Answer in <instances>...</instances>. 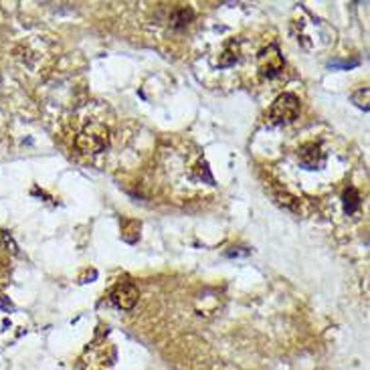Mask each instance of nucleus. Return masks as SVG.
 <instances>
[{"label": "nucleus", "mask_w": 370, "mask_h": 370, "mask_svg": "<svg viewBox=\"0 0 370 370\" xmlns=\"http://www.w3.org/2000/svg\"><path fill=\"white\" fill-rule=\"evenodd\" d=\"M195 13L190 8H178L174 16H172V27H186L192 21Z\"/></svg>", "instance_id": "6"}, {"label": "nucleus", "mask_w": 370, "mask_h": 370, "mask_svg": "<svg viewBox=\"0 0 370 370\" xmlns=\"http://www.w3.org/2000/svg\"><path fill=\"white\" fill-rule=\"evenodd\" d=\"M110 142V129L103 124H89L75 140V146L83 152V154H100L105 150V146Z\"/></svg>", "instance_id": "1"}, {"label": "nucleus", "mask_w": 370, "mask_h": 370, "mask_svg": "<svg viewBox=\"0 0 370 370\" xmlns=\"http://www.w3.org/2000/svg\"><path fill=\"white\" fill-rule=\"evenodd\" d=\"M299 156V162L306 166V168H310V170H313V168H320L322 164H324V152H322V148H320V144L316 142H310V144H303L301 148H299L298 152Z\"/></svg>", "instance_id": "5"}, {"label": "nucleus", "mask_w": 370, "mask_h": 370, "mask_svg": "<svg viewBox=\"0 0 370 370\" xmlns=\"http://www.w3.org/2000/svg\"><path fill=\"white\" fill-rule=\"evenodd\" d=\"M358 204H360V197H358L356 188H348V190L344 192V207H346V213H354L356 209H358Z\"/></svg>", "instance_id": "7"}, {"label": "nucleus", "mask_w": 370, "mask_h": 370, "mask_svg": "<svg viewBox=\"0 0 370 370\" xmlns=\"http://www.w3.org/2000/svg\"><path fill=\"white\" fill-rule=\"evenodd\" d=\"M299 115V100L294 93H284L271 105L270 117L273 124L282 126V124H291Z\"/></svg>", "instance_id": "2"}, {"label": "nucleus", "mask_w": 370, "mask_h": 370, "mask_svg": "<svg viewBox=\"0 0 370 370\" xmlns=\"http://www.w3.org/2000/svg\"><path fill=\"white\" fill-rule=\"evenodd\" d=\"M284 69V59L279 55L277 47H267L261 55H259V71L263 77H275Z\"/></svg>", "instance_id": "3"}, {"label": "nucleus", "mask_w": 370, "mask_h": 370, "mask_svg": "<svg viewBox=\"0 0 370 370\" xmlns=\"http://www.w3.org/2000/svg\"><path fill=\"white\" fill-rule=\"evenodd\" d=\"M352 101H354L358 108L369 110V89H358L354 96H352Z\"/></svg>", "instance_id": "8"}, {"label": "nucleus", "mask_w": 370, "mask_h": 370, "mask_svg": "<svg viewBox=\"0 0 370 370\" xmlns=\"http://www.w3.org/2000/svg\"><path fill=\"white\" fill-rule=\"evenodd\" d=\"M112 301L120 310H132L138 301V287L134 284H120L112 291Z\"/></svg>", "instance_id": "4"}]
</instances>
